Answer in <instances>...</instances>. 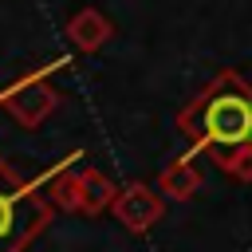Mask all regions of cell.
Here are the masks:
<instances>
[{"label":"cell","mask_w":252,"mask_h":252,"mask_svg":"<svg viewBox=\"0 0 252 252\" xmlns=\"http://www.w3.org/2000/svg\"><path fill=\"white\" fill-rule=\"evenodd\" d=\"M51 71H55V63H51V67H39V71H28V75H20L16 83L0 87V110H4L16 126L39 130V126L47 122V114L59 106V91L51 87Z\"/></svg>","instance_id":"obj_3"},{"label":"cell","mask_w":252,"mask_h":252,"mask_svg":"<svg viewBox=\"0 0 252 252\" xmlns=\"http://www.w3.org/2000/svg\"><path fill=\"white\" fill-rule=\"evenodd\" d=\"M67 35H71V43H75L79 51H98V47L114 35V24H110L98 8H83V12H75V16H71Z\"/></svg>","instance_id":"obj_7"},{"label":"cell","mask_w":252,"mask_h":252,"mask_svg":"<svg viewBox=\"0 0 252 252\" xmlns=\"http://www.w3.org/2000/svg\"><path fill=\"white\" fill-rule=\"evenodd\" d=\"M83 158H87L83 150H71V154H63L51 169H43V173L35 177V185H39V193L51 201V209L79 213V189H83V173H87Z\"/></svg>","instance_id":"obj_4"},{"label":"cell","mask_w":252,"mask_h":252,"mask_svg":"<svg viewBox=\"0 0 252 252\" xmlns=\"http://www.w3.org/2000/svg\"><path fill=\"white\" fill-rule=\"evenodd\" d=\"M118 197V189L110 185V177H102L98 169H87L83 173V189H79V213L87 217H98L102 209H110Z\"/></svg>","instance_id":"obj_8"},{"label":"cell","mask_w":252,"mask_h":252,"mask_svg":"<svg viewBox=\"0 0 252 252\" xmlns=\"http://www.w3.org/2000/svg\"><path fill=\"white\" fill-rule=\"evenodd\" d=\"M232 181H240V185H252V146L248 150H236V154H220V158H213Z\"/></svg>","instance_id":"obj_9"},{"label":"cell","mask_w":252,"mask_h":252,"mask_svg":"<svg viewBox=\"0 0 252 252\" xmlns=\"http://www.w3.org/2000/svg\"><path fill=\"white\" fill-rule=\"evenodd\" d=\"M177 130L189 138L185 154L209 150L213 158L252 146V83L236 71H217L181 110Z\"/></svg>","instance_id":"obj_1"},{"label":"cell","mask_w":252,"mask_h":252,"mask_svg":"<svg viewBox=\"0 0 252 252\" xmlns=\"http://www.w3.org/2000/svg\"><path fill=\"white\" fill-rule=\"evenodd\" d=\"M158 189L165 201H193L201 189V169L193 161V154H177L161 173H158Z\"/></svg>","instance_id":"obj_6"},{"label":"cell","mask_w":252,"mask_h":252,"mask_svg":"<svg viewBox=\"0 0 252 252\" xmlns=\"http://www.w3.org/2000/svg\"><path fill=\"white\" fill-rule=\"evenodd\" d=\"M110 213L126 232H146V228H154L161 220V193L150 189L146 181L118 185V197H114Z\"/></svg>","instance_id":"obj_5"},{"label":"cell","mask_w":252,"mask_h":252,"mask_svg":"<svg viewBox=\"0 0 252 252\" xmlns=\"http://www.w3.org/2000/svg\"><path fill=\"white\" fill-rule=\"evenodd\" d=\"M51 201L39 193L35 177L16 173L0 158V252H24L47 224H51Z\"/></svg>","instance_id":"obj_2"}]
</instances>
